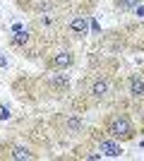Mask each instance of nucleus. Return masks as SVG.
<instances>
[{
	"label": "nucleus",
	"instance_id": "1",
	"mask_svg": "<svg viewBox=\"0 0 144 161\" xmlns=\"http://www.w3.org/2000/svg\"><path fill=\"white\" fill-rule=\"evenodd\" d=\"M108 135L113 140H130L135 135V128H132L130 118L127 115H113L108 120Z\"/></svg>",
	"mask_w": 144,
	"mask_h": 161
},
{
	"label": "nucleus",
	"instance_id": "2",
	"mask_svg": "<svg viewBox=\"0 0 144 161\" xmlns=\"http://www.w3.org/2000/svg\"><path fill=\"white\" fill-rule=\"evenodd\" d=\"M72 60H75V58H72L70 51H60V53H55V58L51 60V65L58 67V70H62V67H70V65H72Z\"/></svg>",
	"mask_w": 144,
	"mask_h": 161
},
{
	"label": "nucleus",
	"instance_id": "3",
	"mask_svg": "<svg viewBox=\"0 0 144 161\" xmlns=\"http://www.w3.org/2000/svg\"><path fill=\"white\" fill-rule=\"evenodd\" d=\"M108 80H106V77H99V80L94 82V84H91V96H94V99H103V96L108 94Z\"/></svg>",
	"mask_w": 144,
	"mask_h": 161
},
{
	"label": "nucleus",
	"instance_id": "4",
	"mask_svg": "<svg viewBox=\"0 0 144 161\" xmlns=\"http://www.w3.org/2000/svg\"><path fill=\"white\" fill-rule=\"evenodd\" d=\"M130 94L132 96H144V80L139 77V75H132V80H130Z\"/></svg>",
	"mask_w": 144,
	"mask_h": 161
},
{
	"label": "nucleus",
	"instance_id": "5",
	"mask_svg": "<svg viewBox=\"0 0 144 161\" xmlns=\"http://www.w3.org/2000/svg\"><path fill=\"white\" fill-rule=\"evenodd\" d=\"M70 29H72V31L75 34H87V17H79V14H77V17H72V22H70Z\"/></svg>",
	"mask_w": 144,
	"mask_h": 161
},
{
	"label": "nucleus",
	"instance_id": "6",
	"mask_svg": "<svg viewBox=\"0 0 144 161\" xmlns=\"http://www.w3.org/2000/svg\"><path fill=\"white\" fill-rule=\"evenodd\" d=\"M101 152L106 156H120V154H123L120 144H115V142H101Z\"/></svg>",
	"mask_w": 144,
	"mask_h": 161
},
{
	"label": "nucleus",
	"instance_id": "7",
	"mask_svg": "<svg viewBox=\"0 0 144 161\" xmlns=\"http://www.w3.org/2000/svg\"><path fill=\"white\" fill-rule=\"evenodd\" d=\"M12 159H17V161H29V159H34V154L29 152L27 147H12Z\"/></svg>",
	"mask_w": 144,
	"mask_h": 161
},
{
	"label": "nucleus",
	"instance_id": "8",
	"mask_svg": "<svg viewBox=\"0 0 144 161\" xmlns=\"http://www.w3.org/2000/svg\"><path fill=\"white\" fill-rule=\"evenodd\" d=\"M67 130L70 132H77V130H82V118H67Z\"/></svg>",
	"mask_w": 144,
	"mask_h": 161
},
{
	"label": "nucleus",
	"instance_id": "9",
	"mask_svg": "<svg viewBox=\"0 0 144 161\" xmlns=\"http://www.w3.org/2000/svg\"><path fill=\"white\" fill-rule=\"evenodd\" d=\"M139 0H118V7L120 10H132V7H137Z\"/></svg>",
	"mask_w": 144,
	"mask_h": 161
},
{
	"label": "nucleus",
	"instance_id": "10",
	"mask_svg": "<svg viewBox=\"0 0 144 161\" xmlns=\"http://www.w3.org/2000/svg\"><path fill=\"white\" fill-rule=\"evenodd\" d=\"M12 41L17 43V46H22V43H27V41H29V34H27V31H17Z\"/></svg>",
	"mask_w": 144,
	"mask_h": 161
},
{
	"label": "nucleus",
	"instance_id": "11",
	"mask_svg": "<svg viewBox=\"0 0 144 161\" xmlns=\"http://www.w3.org/2000/svg\"><path fill=\"white\" fill-rule=\"evenodd\" d=\"M39 24H41V27H51V24H53V17H51V14H43L41 19H39Z\"/></svg>",
	"mask_w": 144,
	"mask_h": 161
},
{
	"label": "nucleus",
	"instance_id": "12",
	"mask_svg": "<svg viewBox=\"0 0 144 161\" xmlns=\"http://www.w3.org/2000/svg\"><path fill=\"white\" fill-rule=\"evenodd\" d=\"M7 118H10V111L5 106H0V120H7Z\"/></svg>",
	"mask_w": 144,
	"mask_h": 161
},
{
	"label": "nucleus",
	"instance_id": "13",
	"mask_svg": "<svg viewBox=\"0 0 144 161\" xmlns=\"http://www.w3.org/2000/svg\"><path fill=\"white\" fill-rule=\"evenodd\" d=\"M55 87H67V77H58V80H55Z\"/></svg>",
	"mask_w": 144,
	"mask_h": 161
}]
</instances>
